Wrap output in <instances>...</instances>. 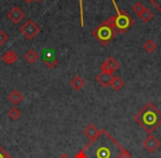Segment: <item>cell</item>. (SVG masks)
<instances>
[{"label": "cell", "mask_w": 161, "mask_h": 158, "mask_svg": "<svg viewBox=\"0 0 161 158\" xmlns=\"http://www.w3.org/2000/svg\"><path fill=\"white\" fill-rule=\"evenodd\" d=\"M7 17L12 23H14V24H19V23L25 18V12H23L19 7H17V6L14 7L9 12H8Z\"/></svg>", "instance_id": "cell-8"}, {"label": "cell", "mask_w": 161, "mask_h": 158, "mask_svg": "<svg viewBox=\"0 0 161 158\" xmlns=\"http://www.w3.org/2000/svg\"><path fill=\"white\" fill-rule=\"evenodd\" d=\"M69 85H71V87L73 88L75 91H80V90H82L85 87V80H84V78L80 77V76H74L71 79V81H69Z\"/></svg>", "instance_id": "cell-12"}, {"label": "cell", "mask_w": 161, "mask_h": 158, "mask_svg": "<svg viewBox=\"0 0 161 158\" xmlns=\"http://www.w3.org/2000/svg\"><path fill=\"white\" fill-rule=\"evenodd\" d=\"M134 120L150 135L161 125V111L152 102H148L138 113L135 114Z\"/></svg>", "instance_id": "cell-2"}, {"label": "cell", "mask_w": 161, "mask_h": 158, "mask_svg": "<svg viewBox=\"0 0 161 158\" xmlns=\"http://www.w3.org/2000/svg\"><path fill=\"white\" fill-rule=\"evenodd\" d=\"M33 1H36V3H41L42 0H33Z\"/></svg>", "instance_id": "cell-27"}, {"label": "cell", "mask_w": 161, "mask_h": 158, "mask_svg": "<svg viewBox=\"0 0 161 158\" xmlns=\"http://www.w3.org/2000/svg\"><path fill=\"white\" fill-rule=\"evenodd\" d=\"M138 17L142 22L147 23V22H149V21L152 20V18H153V12L150 11V10L147 9V8H145V9H143L142 11L138 14Z\"/></svg>", "instance_id": "cell-17"}, {"label": "cell", "mask_w": 161, "mask_h": 158, "mask_svg": "<svg viewBox=\"0 0 161 158\" xmlns=\"http://www.w3.org/2000/svg\"><path fill=\"white\" fill-rule=\"evenodd\" d=\"M58 158H71V157H69V156L67 155V154H62V155H61Z\"/></svg>", "instance_id": "cell-25"}, {"label": "cell", "mask_w": 161, "mask_h": 158, "mask_svg": "<svg viewBox=\"0 0 161 158\" xmlns=\"http://www.w3.org/2000/svg\"><path fill=\"white\" fill-rule=\"evenodd\" d=\"M75 158H131V155L106 130H101L94 140L80 149Z\"/></svg>", "instance_id": "cell-1"}, {"label": "cell", "mask_w": 161, "mask_h": 158, "mask_svg": "<svg viewBox=\"0 0 161 158\" xmlns=\"http://www.w3.org/2000/svg\"><path fill=\"white\" fill-rule=\"evenodd\" d=\"M0 158H12L11 156H10V154L8 153L1 145H0Z\"/></svg>", "instance_id": "cell-24"}, {"label": "cell", "mask_w": 161, "mask_h": 158, "mask_svg": "<svg viewBox=\"0 0 161 158\" xmlns=\"http://www.w3.org/2000/svg\"><path fill=\"white\" fill-rule=\"evenodd\" d=\"M157 47H158V45H157V43L153 40H147L145 42V44H143V49L147 53H153L157 49Z\"/></svg>", "instance_id": "cell-18"}, {"label": "cell", "mask_w": 161, "mask_h": 158, "mask_svg": "<svg viewBox=\"0 0 161 158\" xmlns=\"http://www.w3.org/2000/svg\"><path fill=\"white\" fill-rule=\"evenodd\" d=\"M1 59H3V62L5 63V64L12 65L17 62V59H18V54H17L14 51H7L3 55Z\"/></svg>", "instance_id": "cell-13"}, {"label": "cell", "mask_w": 161, "mask_h": 158, "mask_svg": "<svg viewBox=\"0 0 161 158\" xmlns=\"http://www.w3.org/2000/svg\"><path fill=\"white\" fill-rule=\"evenodd\" d=\"M145 8H146V7L142 5V3H140V1H137V3H135L134 6H132V10H134V11L136 12L137 16H138V14L140 13V12L142 11V10L145 9Z\"/></svg>", "instance_id": "cell-21"}, {"label": "cell", "mask_w": 161, "mask_h": 158, "mask_svg": "<svg viewBox=\"0 0 161 158\" xmlns=\"http://www.w3.org/2000/svg\"><path fill=\"white\" fill-rule=\"evenodd\" d=\"M20 32L27 40H33L40 32V27L32 19H28L20 27Z\"/></svg>", "instance_id": "cell-5"}, {"label": "cell", "mask_w": 161, "mask_h": 158, "mask_svg": "<svg viewBox=\"0 0 161 158\" xmlns=\"http://www.w3.org/2000/svg\"><path fill=\"white\" fill-rule=\"evenodd\" d=\"M99 132H101V130H98V127H97L94 123H91V124H88L87 126L84 129L83 133H84V135L88 138V140H94L97 135H98Z\"/></svg>", "instance_id": "cell-11"}, {"label": "cell", "mask_w": 161, "mask_h": 158, "mask_svg": "<svg viewBox=\"0 0 161 158\" xmlns=\"http://www.w3.org/2000/svg\"><path fill=\"white\" fill-rule=\"evenodd\" d=\"M80 1V27H85V21H84V0H78Z\"/></svg>", "instance_id": "cell-20"}, {"label": "cell", "mask_w": 161, "mask_h": 158, "mask_svg": "<svg viewBox=\"0 0 161 158\" xmlns=\"http://www.w3.org/2000/svg\"><path fill=\"white\" fill-rule=\"evenodd\" d=\"M160 145H161L160 140H159L156 136L152 135V134L148 135L147 137L145 138V140L142 142L143 148H145L146 150H147L148 153H150V154L154 153V151H156L157 149L160 147Z\"/></svg>", "instance_id": "cell-6"}, {"label": "cell", "mask_w": 161, "mask_h": 158, "mask_svg": "<svg viewBox=\"0 0 161 158\" xmlns=\"http://www.w3.org/2000/svg\"><path fill=\"white\" fill-rule=\"evenodd\" d=\"M118 32L115 29L114 25V17H109L107 20L103 21L98 27H96L92 32V35L97 42L103 46L108 45L117 36Z\"/></svg>", "instance_id": "cell-3"}, {"label": "cell", "mask_w": 161, "mask_h": 158, "mask_svg": "<svg viewBox=\"0 0 161 158\" xmlns=\"http://www.w3.org/2000/svg\"><path fill=\"white\" fill-rule=\"evenodd\" d=\"M148 1L161 13V0H148Z\"/></svg>", "instance_id": "cell-23"}, {"label": "cell", "mask_w": 161, "mask_h": 158, "mask_svg": "<svg viewBox=\"0 0 161 158\" xmlns=\"http://www.w3.org/2000/svg\"><path fill=\"white\" fill-rule=\"evenodd\" d=\"M124 86H125V81H124L120 77H118V76H114V77H113L112 83H110V87H112L115 91L121 90L124 88Z\"/></svg>", "instance_id": "cell-16"}, {"label": "cell", "mask_w": 161, "mask_h": 158, "mask_svg": "<svg viewBox=\"0 0 161 158\" xmlns=\"http://www.w3.org/2000/svg\"><path fill=\"white\" fill-rule=\"evenodd\" d=\"M113 6L116 10V16L114 17V25L118 33H126L132 25L135 24V20L127 11L119 9L116 0H112Z\"/></svg>", "instance_id": "cell-4"}, {"label": "cell", "mask_w": 161, "mask_h": 158, "mask_svg": "<svg viewBox=\"0 0 161 158\" xmlns=\"http://www.w3.org/2000/svg\"><path fill=\"white\" fill-rule=\"evenodd\" d=\"M43 63H44V65L47 68L53 69L54 67L58 66V59L55 57V55H54V53L51 49H45L43 52Z\"/></svg>", "instance_id": "cell-9"}, {"label": "cell", "mask_w": 161, "mask_h": 158, "mask_svg": "<svg viewBox=\"0 0 161 158\" xmlns=\"http://www.w3.org/2000/svg\"><path fill=\"white\" fill-rule=\"evenodd\" d=\"M38 58H39V54L36 53V51L33 48L28 49L25 53V59L27 60L29 64H34V63L38 60Z\"/></svg>", "instance_id": "cell-15"}, {"label": "cell", "mask_w": 161, "mask_h": 158, "mask_svg": "<svg viewBox=\"0 0 161 158\" xmlns=\"http://www.w3.org/2000/svg\"><path fill=\"white\" fill-rule=\"evenodd\" d=\"M8 38H9L8 34L6 33V32L3 31V30L0 29V46H3V45L5 44V43L8 41Z\"/></svg>", "instance_id": "cell-22"}, {"label": "cell", "mask_w": 161, "mask_h": 158, "mask_svg": "<svg viewBox=\"0 0 161 158\" xmlns=\"http://www.w3.org/2000/svg\"><path fill=\"white\" fill-rule=\"evenodd\" d=\"M113 74L109 73H105V71H101L98 75L96 76V81L104 88H107L110 86V83H112L113 79Z\"/></svg>", "instance_id": "cell-10"}, {"label": "cell", "mask_w": 161, "mask_h": 158, "mask_svg": "<svg viewBox=\"0 0 161 158\" xmlns=\"http://www.w3.org/2000/svg\"><path fill=\"white\" fill-rule=\"evenodd\" d=\"M8 99H9L10 102H12V104L18 105L20 102H22V100H23V94H21V92L19 91V90L14 89L9 94V96H8Z\"/></svg>", "instance_id": "cell-14"}, {"label": "cell", "mask_w": 161, "mask_h": 158, "mask_svg": "<svg viewBox=\"0 0 161 158\" xmlns=\"http://www.w3.org/2000/svg\"><path fill=\"white\" fill-rule=\"evenodd\" d=\"M120 68V64L119 62L114 57H108L105 62H103V64L101 65V70L102 71H105V73H109L113 74L115 73L116 70Z\"/></svg>", "instance_id": "cell-7"}, {"label": "cell", "mask_w": 161, "mask_h": 158, "mask_svg": "<svg viewBox=\"0 0 161 158\" xmlns=\"http://www.w3.org/2000/svg\"><path fill=\"white\" fill-rule=\"evenodd\" d=\"M25 3H33V0H25Z\"/></svg>", "instance_id": "cell-26"}, {"label": "cell", "mask_w": 161, "mask_h": 158, "mask_svg": "<svg viewBox=\"0 0 161 158\" xmlns=\"http://www.w3.org/2000/svg\"><path fill=\"white\" fill-rule=\"evenodd\" d=\"M8 116H9L11 120L16 121L21 116V111L17 107H14V108H11L9 111H8Z\"/></svg>", "instance_id": "cell-19"}]
</instances>
